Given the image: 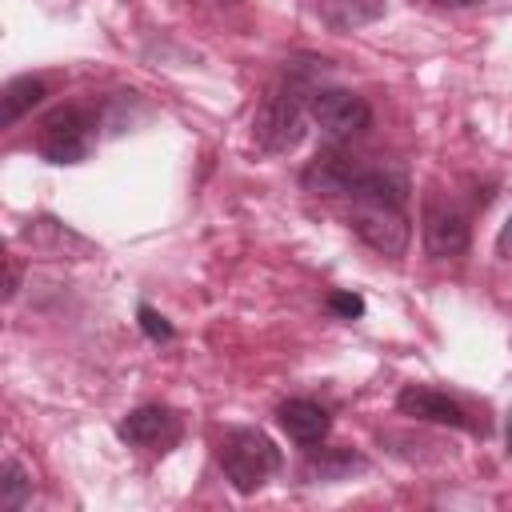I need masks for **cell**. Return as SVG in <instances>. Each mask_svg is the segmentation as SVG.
Listing matches in <instances>:
<instances>
[{"label": "cell", "mask_w": 512, "mask_h": 512, "mask_svg": "<svg viewBox=\"0 0 512 512\" xmlns=\"http://www.w3.org/2000/svg\"><path fill=\"white\" fill-rule=\"evenodd\" d=\"M220 468L236 492H256L280 468V448L260 428H228L220 440Z\"/></svg>", "instance_id": "cell-1"}, {"label": "cell", "mask_w": 512, "mask_h": 512, "mask_svg": "<svg viewBox=\"0 0 512 512\" xmlns=\"http://www.w3.org/2000/svg\"><path fill=\"white\" fill-rule=\"evenodd\" d=\"M252 140L260 152H292L300 140H304V96L296 84H284V88H272L256 116H252Z\"/></svg>", "instance_id": "cell-2"}, {"label": "cell", "mask_w": 512, "mask_h": 512, "mask_svg": "<svg viewBox=\"0 0 512 512\" xmlns=\"http://www.w3.org/2000/svg\"><path fill=\"white\" fill-rule=\"evenodd\" d=\"M92 132H96L92 116L76 104H64V108L44 116L36 144H40V156L48 164H80L92 152Z\"/></svg>", "instance_id": "cell-3"}, {"label": "cell", "mask_w": 512, "mask_h": 512, "mask_svg": "<svg viewBox=\"0 0 512 512\" xmlns=\"http://www.w3.org/2000/svg\"><path fill=\"white\" fill-rule=\"evenodd\" d=\"M308 116H312V124L332 144H344V140L368 132V124H372L368 100L356 96V92H348V88H316L312 100H308Z\"/></svg>", "instance_id": "cell-4"}, {"label": "cell", "mask_w": 512, "mask_h": 512, "mask_svg": "<svg viewBox=\"0 0 512 512\" xmlns=\"http://www.w3.org/2000/svg\"><path fill=\"white\" fill-rule=\"evenodd\" d=\"M352 228L380 256H404L408 240H412L408 208L380 204V200H352Z\"/></svg>", "instance_id": "cell-5"}, {"label": "cell", "mask_w": 512, "mask_h": 512, "mask_svg": "<svg viewBox=\"0 0 512 512\" xmlns=\"http://www.w3.org/2000/svg\"><path fill=\"white\" fill-rule=\"evenodd\" d=\"M180 432H184L180 416L164 404H140L116 424V436L132 448H144V452H168L180 440Z\"/></svg>", "instance_id": "cell-6"}, {"label": "cell", "mask_w": 512, "mask_h": 512, "mask_svg": "<svg viewBox=\"0 0 512 512\" xmlns=\"http://www.w3.org/2000/svg\"><path fill=\"white\" fill-rule=\"evenodd\" d=\"M420 236H424V252L432 260H452L468 248V216L456 208V204H444V200H428L424 204V224H420Z\"/></svg>", "instance_id": "cell-7"}, {"label": "cell", "mask_w": 512, "mask_h": 512, "mask_svg": "<svg viewBox=\"0 0 512 512\" xmlns=\"http://www.w3.org/2000/svg\"><path fill=\"white\" fill-rule=\"evenodd\" d=\"M356 176H360V160H352V156L328 148V152H316V156L304 164L300 188L312 192V196H328V200H332V196H348L352 184H356Z\"/></svg>", "instance_id": "cell-8"}, {"label": "cell", "mask_w": 512, "mask_h": 512, "mask_svg": "<svg viewBox=\"0 0 512 512\" xmlns=\"http://www.w3.org/2000/svg\"><path fill=\"white\" fill-rule=\"evenodd\" d=\"M396 408L404 416H412V420H428V424H444V428H468V412L452 396H444L436 388H424V384L400 388Z\"/></svg>", "instance_id": "cell-9"}, {"label": "cell", "mask_w": 512, "mask_h": 512, "mask_svg": "<svg viewBox=\"0 0 512 512\" xmlns=\"http://www.w3.org/2000/svg\"><path fill=\"white\" fill-rule=\"evenodd\" d=\"M276 420H280V428L288 432V440L300 444V448H316V444H324V436H328V428H332L328 408L316 404V400H304V396L284 400L280 412H276Z\"/></svg>", "instance_id": "cell-10"}, {"label": "cell", "mask_w": 512, "mask_h": 512, "mask_svg": "<svg viewBox=\"0 0 512 512\" xmlns=\"http://www.w3.org/2000/svg\"><path fill=\"white\" fill-rule=\"evenodd\" d=\"M368 460L352 448H312V456L304 460V476L308 480H324V484H336V480H352L356 472H364Z\"/></svg>", "instance_id": "cell-11"}, {"label": "cell", "mask_w": 512, "mask_h": 512, "mask_svg": "<svg viewBox=\"0 0 512 512\" xmlns=\"http://www.w3.org/2000/svg\"><path fill=\"white\" fill-rule=\"evenodd\" d=\"M44 96H48V84L40 76H16V80H8L4 92H0V128H12Z\"/></svg>", "instance_id": "cell-12"}, {"label": "cell", "mask_w": 512, "mask_h": 512, "mask_svg": "<svg viewBox=\"0 0 512 512\" xmlns=\"http://www.w3.org/2000/svg\"><path fill=\"white\" fill-rule=\"evenodd\" d=\"M316 12L332 28H364L384 16V0H316Z\"/></svg>", "instance_id": "cell-13"}, {"label": "cell", "mask_w": 512, "mask_h": 512, "mask_svg": "<svg viewBox=\"0 0 512 512\" xmlns=\"http://www.w3.org/2000/svg\"><path fill=\"white\" fill-rule=\"evenodd\" d=\"M28 500H32V476L24 472L20 460H4V464H0V508L16 512V508H24Z\"/></svg>", "instance_id": "cell-14"}, {"label": "cell", "mask_w": 512, "mask_h": 512, "mask_svg": "<svg viewBox=\"0 0 512 512\" xmlns=\"http://www.w3.org/2000/svg\"><path fill=\"white\" fill-rule=\"evenodd\" d=\"M136 320H140V332H144L148 340H156V344L176 336V332H172V324H168L152 304H140V308H136Z\"/></svg>", "instance_id": "cell-15"}, {"label": "cell", "mask_w": 512, "mask_h": 512, "mask_svg": "<svg viewBox=\"0 0 512 512\" xmlns=\"http://www.w3.org/2000/svg\"><path fill=\"white\" fill-rule=\"evenodd\" d=\"M328 308H332L336 316H344V320L364 316V300H360L356 292H332V296H328Z\"/></svg>", "instance_id": "cell-16"}, {"label": "cell", "mask_w": 512, "mask_h": 512, "mask_svg": "<svg viewBox=\"0 0 512 512\" xmlns=\"http://www.w3.org/2000/svg\"><path fill=\"white\" fill-rule=\"evenodd\" d=\"M496 256H504V260H512V216L500 224V232H496Z\"/></svg>", "instance_id": "cell-17"}, {"label": "cell", "mask_w": 512, "mask_h": 512, "mask_svg": "<svg viewBox=\"0 0 512 512\" xmlns=\"http://www.w3.org/2000/svg\"><path fill=\"white\" fill-rule=\"evenodd\" d=\"M16 288H20V264L8 256V284H4V300H12V296H16Z\"/></svg>", "instance_id": "cell-18"}, {"label": "cell", "mask_w": 512, "mask_h": 512, "mask_svg": "<svg viewBox=\"0 0 512 512\" xmlns=\"http://www.w3.org/2000/svg\"><path fill=\"white\" fill-rule=\"evenodd\" d=\"M440 8H472V4H484V0H436Z\"/></svg>", "instance_id": "cell-19"}, {"label": "cell", "mask_w": 512, "mask_h": 512, "mask_svg": "<svg viewBox=\"0 0 512 512\" xmlns=\"http://www.w3.org/2000/svg\"><path fill=\"white\" fill-rule=\"evenodd\" d=\"M508 448H512V420H508Z\"/></svg>", "instance_id": "cell-20"}]
</instances>
